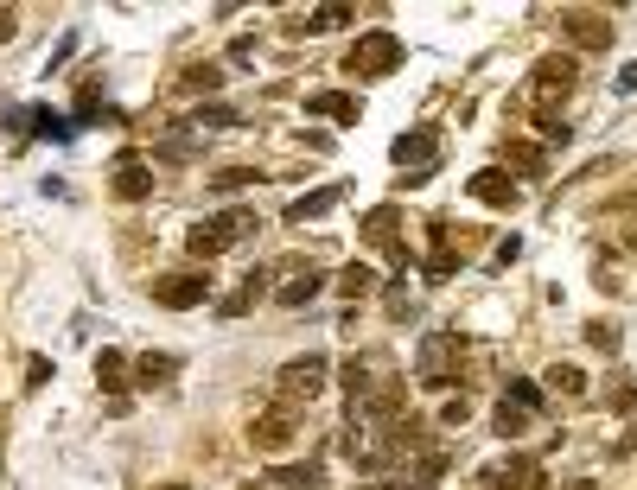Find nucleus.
I'll use <instances>...</instances> for the list:
<instances>
[{
	"label": "nucleus",
	"mask_w": 637,
	"mask_h": 490,
	"mask_svg": "<svg viewBox=\"0 0 637 490\" xmlns=\"http://www.w3.org/2000/svg\"><path fill=\"white\" fill-rule=\"evenodd\" d=\"M249 230H255V210H217V217H204V223L185 230V249H192L198 261H211V255H223V249H236Z\"/></svg>",
	"instance_id": "nucleus-1"
},
{
	"label": "nucleus",
	"mask_w": 637,
	"mask_h": 490,
	"mask_svg": "<svg viewBox=\"0 0 637 490\" xmlns=\"http://www.w3.org/2000/svg\"><path fill=\"white\" fill-rule=\"evenodd\" d=\"M459 363H466V338H459V331H427L421 350H415V376L427 389H446Z\"/></svg>",
	"instance_id": "nucleus-2"
},
{
	"label": "nucleus",
	"mask_w": 637,
	"mask_h": 490,
	"mask_svg": "<svg viewBox=\"0 0 637 490\" xmlns=\"http://www.w3.org/2000/svg\"><path fill=\"white\" fill-rule=\"evenodd\" d=\"M325 382H332V357H325V350H306V357L281 363L274 389H281V401L294 408V401H313V395H325Z\"/></svg>",
	"instance_id": "nucleus-3"
},
{
	"label": "nucleus",
	"mask_w": 637,
	"mask_h": 490,
	"mask_svg": "<svg viewBox=\"0 0 637 490\" xmlns=\"http://www.w3.org/2000/svg\"><path fill=\"white\" fill-rule=\"evenodd\" d=\"M395 64H402V39H395V32H364V39L344 51V70H351V77H389Z\"/></svg>",
	"instance_id": "nucleus-4"
},
{
	"label": "nucleus",
	"mask_w": 637,
	"mask_h": 490,
	"mask_svg": "<svg viewBox=\"0 0 637 490\" xmlns=\"http://www.w3.org/2000/svg\"><path fill=\"white\" fill-rule=\"evenodd\" d=\"M153 300L172 306V312H192L211 300V268H179V274H160L153 280Z\"/></svg>",
	"instance_id": "nucleus-5"
},
{
	"label": "nucleus",
	"mask_w": 637,
	"mask_h": 490,
	"mask_svg": "<svg viewBox=\"0 0 637 490\" xmlns=\"http://www.w3.org/2000/svg\"><path fill=\"white\" fill-rule=\"evenodd\" d=\"M395 223H402V210H395V204H376L370 217H364V242H370V249H383L395 268L408 274L415 261H408V242H402V230H395Z\"/></svg>",
	"instance_id": "nucleus-6"
},
{
	"label": "nucleus",
	"mask_w": 637,
	"mask_h": 490,
	"mask_svg": "<svg viewBox=\"0 0 637 490\" xmlns=\"http://www.w3.org/2000/svg\"><path fill=\"white\" fill-rule=\"evenodd\" d=\"M249 440H255V452H287V446L300 440V414L287 408V401H281V408H268V414H255L249 420Z\"/></svg>",
	"instance_id": "nucleus-7"
},
{
	"label": "nucleus",
	"mask_w": 637,
	"mask_h": 490,
	"mask_svg": "<svg viewBox=\"0 0 637 490\" xmlns=\"http://www.w3.org/2000/svg\"><path fill=\"white\" fill-rule=\"evenodd\" d=\"M434 160H440V128L434 121H421V128H408L402 140H395V166H415V179H427L434 172Z\"/></svg>",
	"instance_id": "nucleus-8"
},
{
	"label": "nucleus",
	"mask_w": 637,
	"mask_h": 490,
	"mask_svg": "<svg viewBox=\"0 0 637 490\" xmlns=\"http://www.w3.org/2000/svg\"><path fill=\"white\" fill-rule=\"evenodd\" d=\"M536 484H542V465L523 459V452L516 459H491L478 471V490H536Z\"/></svg>",
	"instance_id": "nucleus-9"
},
{
	"label": "nucleus",
	"mask_w": 637,
	"mask_h": 490,
	"mask_svg": "<svg viewBox=\"0 0 637 490\" xmlns=\"http://www.w3.org/2000/svg\"><path fill=\"white\" fill-rule=\"evenodd\" d=\"M574 77H580V64L567 58V51H555V58L536 64V77H529V96H536V102H555V96L574 90Z\"/></svg>",
	"instance_id": "nucleus-10"
},
{
	"label": "nucleus",
	"mask_w": 637,
	"mask_h": 490,
	"mask_svg": "<svg viewBox=\"0 0 637 490\" xmlns=\"http://www.w3.org/2000/svg\"><path fill=\"white\" fill-rule=\"evenodd\" d=\"M466 191H472L478 204H491V210H510L516 198H523V185H516L504 166H485V172H472V179H466Z\"/></svg>",
	"instance_id": "nucleus-11"
},
{
	"label": "nucleus",
	"mask_w": 637,
	"mask_h": 490,
	"mask_svg": "<svg viewBox=\"0 0 637 490\" xmlns=\"http://www.w3.org/2000/svg\"><path fill=\"white\" fill-rule=\"evenodd\" d=\"M561 39L580 51H612V20H599V13H561Z\"/></svg>",
	"instance_id": "nucleus-12"
},
{
	"label": "nucleus",
	"mask_w": 637,
	"mask_h": 490,
	"mask_svg": "<svg viewBox=\"0 0 637 490\" xmlns=\"http://www.w3.org/2000/svg\"><path fill=\"white\" fill-rule=\"evenodd\" d=\"M306 115H325L332 128H357L364 102H357L351 90H313V96H306Z\"/></svg>",
	"instance_id": "nucleus-13"
},
{
	"label": "nucleus",
	"mask_w": 637,
	"mask_h": 490,
	"mask_svg": "<svg viewBox=\"0 0 637 490\" xmlns=\"http://www.w3.org/2000/svg\"><path fill=\"white\" fill-rule=\"evenodd\" d=\"M115 198H122V204L153 198V166L141 160V153H122V160H115Z\"/></svg>",
	"instance_id": "nucleus-14"
},
{
	"label": "nucleus",
	"mask_w": 637,
	"mask_h": 490,
	"mask_svg": "<svg viewBox=\"0 0 637 490\" xmlns=\"http://www.w3.org/2000/svg\"><path fill=\"white\" fill-rule=\"evenodd\" d=\"M344 191H351V185H319V191H306V198L287 204V223H313V217H325V210H338Z\"/></svg>",
	"instance_id": "nucleus-15"
},
{
	"label": "nucleus",
	"mask_w": 637,
	"mask_h": 490,
	"mask_svg": "<svg viewBox=\"0 0 637 490\" xmlns=\"http://www.w3.org/2000/svg\"><path fill=\"white\" fill-rule=\"evenodd\" d=\"M504 172H510V179H542V172H548V153L536 147V140H510V147H504Z\"/></svg>",
	"instance_id": "nucleus-16"
},
{
	"label": "nucleus",
	"mask_w": 637,
	"mask_h": 490,
	"mask_svg": "<svg viewBox=\"0 0 637 490\" xmlns=\"http://www.w3.org/2000/svg\"><path fill=\"white\" fill-rule=\"evenodd\" d=\"M172 376H179V357H172V350H147V357L134 363V382H141V389H166Z\"/></svg>",
	"instance_id": "nucleus-17"
},
{
	"label": "nucleus",
	"mask_w": 637,
	"mask_h": 490,
	"mask_svg": "<svg viewBox=\"0 0 637 490\" xmlns=\"http://www.w3.org/2000/svg\"><path fill=\"white\" fill-rule=\"evenodd\" d=\"M319 293H325V274H319V268H306V274H294V280H287V287L274 293V300H281L287 312H300V306H313Z\"/></svg>",
	"instance_id": "nucleus-18"
},
{
	"label": "nucleus",
	"mask_w": 637,
	"mask_h": 490,
	"mask_svg": "<svg viewBox=\"0 0 637 490\" xmlns=\"http://www.w3.org/2000/svg\"><path fill=\"white\" fill-rule=\"evenodd\" d=\"M351 13H357V7H344V0H332V7L306 13V20H287V32H306V39H313V32H338V26H351Z\"/></svg>",
	"instance_id": "nucleus-19"
},
{
	"label": "nucleus",
	"mask_w": 637,
	"mask_h": 490,
	"mask_svg": "<svg viewBox=\"0 0 637 490\" xmlns=\"http://www.w3.org/2000/svg\"><path fill=\"white\" fill-rule=\"evenodd\" d=\"M204 153V140L192 128H166L160 140H153V160H198Z\"/></svg>",
	"instance_id": "nucleus-20"
},
{
	"label": "nucleus",
	"mask_w": 637,
	"mask_h": 490,
	"mask_svg": "<svg viewBox=\"0 0 637 490\" xmlns=\"http://www.w3.org/2000/svg\"><path fill=\"white\" fill-rule=\"evenodd\" d=\"M427 242H434V255H427V280H453V268H459V261H453V249H446V217H434V223H427Z\"/></svg>",
	"instance_id": "nucleus-21"
},
{
	"label": "nucleus",
	"mask_w": 637,
	"mask_h": 490,
	"mask_svg": "<svg viewBox=\"0 0 637 490\" xmlns=\"http://www.w3.org/2000/svg\"><path fill=\"white\" fill-rule=\"evenodd\" d=\"M262 293H268V274L255 268V274H249V280H243V287H236V293H230V300H223L217 312H223V319H243V312H249L255 300H262Z\"/></svg>",
	"instance_id": "nucleus-22"
},
{
	"label": "nucleus",
	"mask_w": 637,
	"mask_h": 490,
	"mask_svg": "<svg viewBox=\"0 0 637 490\" xmlns=\"http://www.w3.org/2000/svg\"><path fill=\"white\" fill-rule=\"evenodd\" d=\"M96 382H102L109 395L128 389V357H122V350H102V357H96Z\"/></svg>",
	"instance_id": "nucleus-23"
},
{
	"label": "nucleus",
	"mask_w": 637,
	"mask_h": 490,
	"mask_svg": "<svg viewBox=\"0 0 637 490\" xmlns=\"http://www.w3.org/2000/svg\"><path fill=\"white\" fill-rule=\"evenodd\" d=\"M268 484H287V490H325V471H319V465H281V471H268Z\"/></svg>",
	"instance_id": "nucleus-24"
},
{
	"label": "nucleus",
	"mask_w": 637,
	"mask_h": 490,
	"mask_svg": "<svg viewBox=\"0 0 637 490\" xmlns=\"http://www.w3.org/2000/svg\"><path fill=\"white\" fill-rule=\"evenodd\" d=\"M192 128H243V109H230V102H198Z\"/></svg>",
	"instance_id": "nucleus-25"
},
{
	"label": "nucleus",
	"mask_w": 637,
	"mask_h": 490,
	"mask_svg": "<svg viewBox=\"0 0 637 490\" xmlns=\"http://www.w3.org/2000/svg\"><path fill=\"white\" fill-rule=\"evenodd\" d=\"M529 420H536V414H523V408H516V401H497V414H491V427H497V433H504V440H523V433H529Z\"/></svg>",
	"instance_id": "nucleus-26"
},
{
	"label": "nucleus",
	"mask_w": 637,
	"mask_h": 490,
	"mask_svg": "<svg viewBox=\"0 0 637 490\" xmlns=\"http://www.w3.org/2000/svg\"><path fill=\"white\" fill-rule=\"evenodd\" d=\"M338 293H344V300H364V293H376V268H364V261H351V268L338 274Z\"/></svg>",
	"instance_id": "nucleus-27"
},
{
	"label": "nucleus",
	"mask_w": 637,
	"mask_h": 490,
	"mask_svg": "<svg viewBox=\"0 0 637 490\" xmlns=\"http://www.w3.org/2000/svg\"><path fill=\"white\" fill-rule=\"evenodd\" d=\"M548 389H555V395H587V370H574V363H555V370H548Z\"/></svg>",
	"instance_id": "nucleus-28"
},
{
	"label": "nucleus",
	"mask_w": 637,
	"mask_h": 490,
	"mask_svg": "<svg viewBox=\"0 0 637 490\" xmlns=\"http://www.w3.org/2000/svg\"><path fill=\"white\" fill-rule=\"evenodd\" d=\"M504 401H516V408H523V414H542V389H536V382H529V376H516L510 389H504Z\"/></svg>",
	"instance_id": "nucleus-29"
},
{
	"label": "nucleus",
	"mask_w": 637,
	"mask_h": 490,
	"mask_svg": "<svg viewBox=\"0 0 637 490\" xmlns=\"http://www.w3.org/2000/svg\"><path fill=\"white\" fill-rule=\"evenodd\" d=\"M383 300H389V319H402V325L415 319V293H408L402 280H389V287H383Z\"/></svg>",
	"instance_id": "nucleus-30"
},
{
	"label": "nucleus",
	"mask_w": 637,
	"mask_h": 490,
	"mask_svg": "<svg viewBox=\"0 0 637 490\" xmlns=\"http://www.w3.org/2000/svg\"><path fill=\"white\" fill-rule=\"evenodd\" d=\"M217 83H223V70H217V64H192V70H185V90H204V96H211Z\"/></svg>",
	"instance_id": "nucleus-31"
},
{
	"label": "nucleus",
	"mask_w": 637,
	"mask_h": 490,
	"mask_svg": "<svg viewBox=\"0 0 637 490\" xmlns=\"http://www.w3.org/2000/svg\"><path fill=\"white\" fill-rule=\"evenodd\" d=\"M255 179H262V172H255V166H230V172H217V191H243V185H255Z\"/></svg>",
	"instance_id": "nucleus-32"
},
{
	"label": "nucleus",
	"mask_w": 637,
	"mask_h": 490,
	"mask_svg": "<svg viewBox=\"0 0 637 490\" xmlns=\"http://www.w3.org/2000/svg\"><path fill=\"white\" fill-rule=\"evenodd\" d=\"M440 420H446V427H466V420H472V401H466V395H453V401L440 408Z\"/></svg>",
	"instance_id": "nucleus-33"
},
{
	"label": "nucleus",
	"mask_w": 637,
	"mask_h": 490,
	"mask_svg": "<svg viewBox=\"0 0 637 490\" xmlns=\"http://www.w3.org/2000/svg\"><path fill=\"white\" fill-rule=\"evenodd\" d=\"M587 344L593 350H618V325H587Z\"/></svg>",
	"instance_id": "nucleus-34"
},
{
	"label": "nucleus",
	"mask_w": 637,
	"mask_h": 490,
	"mask_svg": "<svg viewBox=\"0 0 637 490\" xmlns=\"http://www.w3.org/2000/svg\"><path fill=\"white\" fill-rule=\"evenodd\" d=\"M631 452H637V414H631V427L612 440V459H631Z\"/></svg>",
	"instance_id": "nucleus-35"
},
{
	"label": "nucleus",
	"mask_w": 637,
	"mask_h": 490,
	"mask_svg": "<svg viewBox=\"0 0 637 490\" xmlns=\"http://www.w3.org/2000/svg\"><path fill=\"white\" fill-rule=\"evenodd\" d=\"M536 128H542V140H561V147H567V134H574V128L555 121V115H536Z\"/></svg>",
	"instance_id": "nucleus-36"
},
{
	"label": "nucleus",
	"mask_w": 637,
	"mask_h": 490,
	"mask_svg": "<svg viewBox=\"0 0 637 490\" xmlns=\"http://www.w3.org/2000/svg\"><path fill=\"white\" fill-rule=\"evenodd\" d=\"M45 376H51V363H45V357H32V363H26V389H39Z\"/></svg>",
	"instance_id": "nucleus-37"
},
{
	"label": "nucleus",
	"mask_w": 637,
	"mask_h": 490,
	"mask_svg": "<svg viewBox=\"0 0 637 490\" xmlns=\"http://www.w3.org/2000/svg\"><path fill=\"white\" fill-rule=\"evenodd\" d=\"M612 401H618V408H631V401H637V376H625V382H618V389H612Z\"/></svg>",
	"instance_id": "nucleus-38"
},
{
	"label": "nucleus",
	"mask_w": 637,
	"mask_h": 490,
	"mask_svg": "<svg viewBox=\"0 0 637 490\" xmlns=\"http://www.w3.org/2000/svg\"><path fill=\"white\" fill-rule=\"evenodd\" d=\"M13 32H20V20H13V13H7V7H0V45H7V39H13Z\"/></svg>",
	"instance_id": "nucleus-39"
},
{
	"label": "nucleus",
	"mask_w": 637,
	"mask_h": 490,
	"mask_svg": "<svg viewBox=\"0 0 637 490\" xmlns=\"http://www.w3.org/2000/svg\"><path fill=\"white\" fill-rule=\"evenodd\" d=\"M618 90H625V96L637 90V64H625V70H618Z\"/></svg>",
	"instance_id": "nucleus-40"
},
{
	"label": "nucleus",
	"mask_w": 637,
	"mask_h": 490,
	"mask_svg": "<svg viewBox=\"0 0 637 490\" xmlns=\"http://www.w3.org/2000/svg\"><path fill=\"white\" fill-rule=\"evenodd\" d=\"M160 490H185V484H160Z\"/></svg>",
	"instance_id": "nucleus-41"
},
{
	"label": "nucleus",
	"mask_w": 637,
	"mask_h": 490,
	"mask_svg": "<svg viewBox=\"0 0 637 490\" xmlns=\"http://www.w3.org/2000/svg\"><path fill=\"white\" fill-rule=\"evenodd\" d=\"M249 490H274V484H249Z\"/></svg>",
	"instance_id": "nucleus-42"
}]
</instances>
